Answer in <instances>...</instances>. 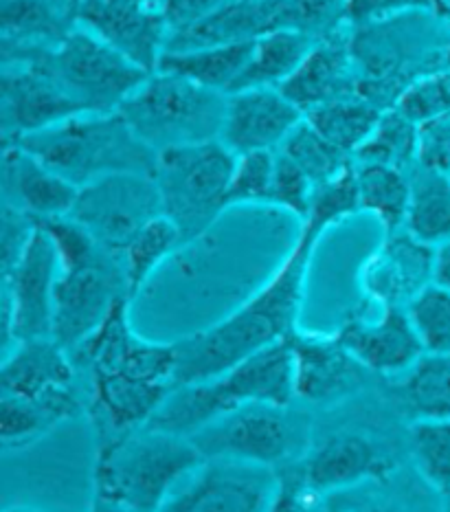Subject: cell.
I'll use <instances>...</instances> for the list:
<instances>
[{"label":"cell","mask_w":450,"mask_h":512,"mask_svg":"<svg viewBox=\"0 0 450 512\" xmlns=\"http://www.w3.org/2000/svg\"><path fill=\"white\" fill-rule=\"evenodd\" d=\"M323 236L303 222L295 247L264 288L216 326L176 341V385L209 381L295 335L308 266Z\"/></svg>","instance_id":"1"},{"label":"cell","mask_w":450,"mask_h":512,"mask_svg":"<svg viewBox=\"0 0 450 512\" xmlns=\"http://www.w3.org/2000/svg\"><path fill=\"white\" fill-rule=\"evenodd\" d=\"M82 411L75 387L42 398L0 396V440L5 449H22L40 440L55 425Z\"/></svg>","instance_id":"27"},{"label":"cell","mask_w":450,"mask_h":512,"mask_svg":"<svg viewBox=\"0 0 450 512\" xmlns=\"http://www.w3.org/2000/svg\"><path fill=\"white\" fill-rule=\"evenodd\" d=\"M354 163H378L409 172L418 163V124L398 108L385 110L363 148L354 154Z\"/></svg>","instance_id":"36"},{"label":"cell","mask_w":450,"mask_h":512,"mask_svg":"<svg viewBox=\"0 0 450 512\" xmlns=\"http://www.w3.org/2000/svg\"><path fill=\"white\" fill-rule=\"evenodd\" d=\"M189 440L205 460L229 458L277 469L297 451L301 431L288 407L255 403L213 420Z\"/></svg>","instance_id":"11"},{"label":"cell","mask_w":450,"mask_h":512,"mask_svg":"<svg viewBox=\"0 0 450 512\" xmlns=\"http://www.w3.org/2000/svg\"><path fill=\"white\" fill-rule=\"evenodd\" d=\"M314 42L317 36L295 27L266 33L255 42L251 62L231 93L249 91V88H279L306 60Z\"/></svg>","instance_id":"29"},{"label":"cell","mask_w":450,"mask_h":512,"mask_svg":"<svg viewBox=\"0 0 450 512\" xmlns=\"http://www.w3.org/2000/svg\"><path fill=\"white\" fill-rule=\"evenodd\" d=\"M404 310L424 354H450V288L433 282Z\"/></svg>","instance_id":"39"},{"label":"cell","mask_w":450,"mask_h":512,"mask_svg":"<svg viewBox=\"0 0 450 512\" xmlns=\"http://www.w3.org/2000/svg\"><path fill=\"white\" fill-rule=\"evenodd\" d=\"M90 512H126V510H121V508H115V506H110V504H106V502H95V506L90 508Z\"/></svg>","instance_id":"51"},{"label":"cell","mask_w":450,"mask_h":512,"mask_svg":"<svg viewBox=\"0 0 450 512\" xmlns=\"http://www.w3.org/2000/svg\"><path fill=\"white\" fill-rule=\"evenodd\" d=\"M360 211L358 198V183H356V168L352 165L332 181L314 187L310 214L303 222L328 233L330 227L339 225L345 218H350Z\"/></svg>","instance_id":"41"},{"label":"cell","mask_w":450,"mask_h":512,"mask_svg":"<svg viewBox=\"0 0 450 512\" xmlns=\"http://www.w3.org/2000/svg\"><path fill=\"white\" fill-rule=\"evenodd\" d=\"M396 462L363 433H336L303 460L299 475L308 491L323 499L367 482L385 480Z\"/></svg>","instance_id":"19"},{"label":"cell","mask_w":450,"mask_h":512,"mask_svg":"<svg viewBox=\"0 0 450 512\" xmlns=\"http://www.w3.org/2000/svg\"><path fill=\"white\" fill-rule=\"evenodd\" d=\"M281 154L297 165V168L306 174L314 187L332 181L345 170H350L354 165V159L347 157L345 152L334 148L332 143L321 137L306 119L290 132L288 139L281 143Z\"/></svg>","instance_id":"37"},{"label":"cell","mask_w":450,"mask_h":512,"mask_svg":"<svg viewBox=\"0 0 450 512\" xmlns=\"http://www.w3.org/2000/svg\"><path fill=\"white\" fill-rule=\"evenodd\" d=\"M82 0H3V44L53 47L80 27Z\"/></svg>","instance_id":"26"},{"label":"cell","mask_w":450,"mask_h":512,"mask_svg":"<svg viewBox=\"0 0 450 512\" xmlns=\"http://www.w3.org/2000/svg\"><path fill=\"white\" fill-rule=\"evenodd\" d=\"M435 282L450 288V242L437 247V262H435Z\"/></svg>","instance_id":"49"},{"label":"cell","mask_w":450,"mask_h":512,"mask_svg":"<svg viewBox=\"0 0 450 512\" xmlns=\"http://www.w3.org/2000/svg\"><path fill=\"white\" fill-rule=\"evenodd\" d=\"M255 42L224 44L187 51H165L156 71L174 73L185 80L207 86L211 91L229 95L251 62Z\"/></svg>","instance_id":"28"},{"label":"cell","mask_w":450,"mask_h":512,"mask_svg":"<svg viewBox=\"0 0 450 512\" xmlns=\"http://www.w3.org/2000/svg\"><path fill=\"white\" fill-rule=\"evenodd\" d=\"M418 7H433V0H347L345 22L354 27L371 25Z\"/></svg>","instance_id":"46"},{"label":"cell","mask_w":450,"mask_h":512,"mask_svg":"<svg viewBox=\"0 0 450 512\" xmlns=\"http://www.w3.org/2000/svg\"><path fill=\"white\" fill-rule=\"evenodd\" d=\"M238 154L224 143L207 141L159 152L154 181L159 187L163 216L170 218L189 244L227 209V194Z\"/></svg>","instance_id":"8"},{"label":"cell","mask_w":450,"mask_h":512,"mask_svg":"<svg viewBox=\"0 0 450 512\" xmlns=\"http://www.w3.org/2000/svg\"><path fill=\"white\" fill-rule=\"evenodd\" d=\"M163 216L159 187L152 174H110L80 187L73 218L106 249L121 253L137 233Z\"/></svg>","instance_id":"10"},{"label":"cell","mask_w":450,"mask_h":512,"mask_svg":"<svg viewBox=\"0 0 450 512\" xmlns=\"http://www.w3.org/2000/svg\"><path fill=\"white\" fill-rule=\"evenodd\" d=\"M312 194H314V183L286 157V154H281L277 150L275 181H273L270 205L290 211V214H295L303 222L310 214Z\"/></svg>","instance_id":"43"},{"label":"cell","mask_w":450,"mask_h":512,"mask_svg":"<svg viewBox=\"0 0 450 512\" xmlns=\"http://www.w3.org/2000/svg\"><path fill=\"white\" fill-rule=\"evenodd\" d=\"M295 398L292 350L284 339L209 381L176 385L148 427L191 438L244 405L290 407Z\"/></svg>","instance_id":"3"},{"label":"cell","mask_w":450,"mask_h":512,"mask_svg":"<svg viewBox=\"0 0 450 512\" xmlns=\"http://www.w3.org/2000/svg\"><path fill=\"white\" fill-rule=\"evenodd\" d=\"M290 27L325 36L345 22L347 0H288Z\"/></svg>","instance_id":"44"},{"label":"cell","mask_w":450,"mask_h":512,"mask_svg":"<svg viewBox=\"0 0 450 512\" xmlns=\"http://www.w3.org/2000/svg\"><path fill=\"white\" fill-rule=\"evenodd\" d=\"M400 113L413 124H424L435 117L450 113V66L433 71L415 80L407 91L400 95L396 106Z\"/></svg>","instance_id":"42"},{"label":"cell","mask_w":450,"mask_h":512,"mask_svg":"<svg viewBox=\"0 0 450 512\" xmlns=\"http://www.w3.org/2000/svg\"><path fill=\"white\" fill-rule=\"evenodd\" d=\"M5 512H33V510H27V508H9Z\"/></svg>","instance_id":"52"},{"label":"cell","mask_w":450,"mask_h":512,"mask_svg":"<svg viewBox=\"0 0 450 512\" xmlns=\"http://www.w3.org/2000/svg\"><path fill=\"white\" fill-rule=\"evenodd\" d=\"M180 247H185L183 236H180V231L167 216H159L148 222V225L123 247L121 262L123 271H126L132 299L137 297V293L145 286V282L150 280L152 273Z\"/></svg>","instance_id":"34"},{"label":"cell","mask_w":450,"mask_h":512,"mask_svg":"<svg viewBox=\"0 0 450 512\" xmlns=\"http://www.w3.org/2000/svg\"><path fill=\"white\" fill-rule=\"evenodd\" d=\"M80 187L53 172L18 143L3 150V205L14 207L31 220L69 216Z\"/></svg>","instance_id":"24"},{"label":"cell","mask_w":450,"mask_h":512,"mask_svg":"<svg viewBox=\"0 0 450 512\" xmlns=\"http://www.w3.org/2000/svg\"><path fill=\"white\" fill-rule=\"evenodd\" d=\"M418 165L450 174V113L418 126Z\"/></svg>","instance_id":"45"},{"label":"cell","mask_w":450,"mask_h":512,"mask_svg":"<svg viewBox=\"0 0 450 512\" xmlns=\"http://www.w3.org/2000/svg\"><path fill=\"white\" fill-rule=\"evenodd\" d=\"M205 462L185 436L143 427L99 447L97 499L126 512H159Z\"/></svg>","instance_id":"4"},{"label":"cell","mask_w":450,"mask_h":512,"mask_svg":"<svg viewBox=\"0 0 450 512\" xmlns=\"http://www.w3.org/2000/svg\"><path fill=\"white\" fill-rule=\"evenodd\" d=\"M73 383V356L53 337L16 343L0 370V389L5 396L16 398H42L71 389Z\"/></svg>","instance_id":"25"},{"label":"cell","mask_w":450,"mask_h":512,"mask_svg":"<svg viewBox=\"0 0 450 512\" xmlns=\"http://www.w3.org/2000/svg\"><path fill=\"white\" fill-rule=\"evenodd\" d=\"M358 75L352 53V25L343 22L317 38L299 69L279 86L292 104L310 113L317 106L336 99L356 97Z\"/></svg>","instance_id":"20"},{"label":"cell","mask_w":450,"mask_h":512,"mask_svg":"<svg viewBox=\"0 0 450 512\" xmlns=\"http://www.w3.org/2000/svg\"><path fill=\"white\" fill-rule=\"evenodd\" d=\"M336 339L367 372L376 374L402 376L424 356L404 308L380 306L376 319L352 313L336 332Z\"/></svg>","instance_id":"18"},{"label":"cell","mask_w":450,"mask_h":512,"mask_svg":"<svg viewBox=\"0 0 450 512\" xmlns=\"http://www.w3.org/2000/svg\"><path fill=\"white\" fill-rule=\"evenodd\" d=\"M3 139L16 141L66 119L86 115L47 73L25 62L3 64Z\"/></svg>","instance_id":"17"},{"label":"cell","mask_w":450,"mask_h":512,"mask_svg":"<svg viewBox=\"0 0 450 512\" xmlns=\"http://www.w3.org/2000/svg\"><path fill=\"white\" fill-rule=\"evenodd\" d=\"M323 512H442L431 497H422L418 491H404L391 484V475L385 480L367 482L347 491L323 497Z\"/></svg>","instance_id":"35"},{"label":"cell","mask_w":450,"mask_h":512,"mask_svg":"<svg viewBox=\"0 0 450 512\" xmlns=\"http://www.w3.org/2000/svg\"><path fill=\"white\" fill-rule=\"evenodd\" d=\"M409 440L424 484L450 508V420L411 422Z\"/></svg>","instance_id":"38"},{"label":"cell","mask_w":450,"mask_h":512,"mask_svg":"<svg viewBox=\"0 0 450 512\" xmlns=\"http://www.w3.org/2000/svg\"><path fill=\"white\" fill-rule=\"evenodd\" d=\"M273 466L211 458L180 484L159 512H266L277 493Z\"/></svg>","instance_id":"13"},{"label":"cell","mask_w":450,"mask_h":512,"mask_svg":"<svg viewBox=\"0 0 450 512\" xmlns=\"http://www.w3.org/2000/svg\"><path fill=\"white\" fill-rule=\"evenodd\" d=\"M295 370V394L312 405H328L345 398L360 385L365 367L332 337L295 332L288 337Z\"/></svg>","instance_id":"22"},{"label":"cell","mask_w":450,"mask_h":512,"mask_svg":"<svg viewBox=\"0 0 450 512\" xmlns=\"http://www.w3.org/2000/svg\"><path fill=\"white\" fill-rule=\"evenodd\" d=\"M356 97L389 110L422 75L450 66V25L433 7L352 25Z\"/></svg>","instance_id":"2"},{"label":"cell","mask_w":450,"mask_h":512,"mask_svg":"<svg viewBox=\"0 0 450 512\" xmlns=\"http://www.w3.org/2000/svg\"><path fill=\"white\" fill-rule=\"evenodd\" d=\"M5 143H18L77 187L110 174L154 176L159 159V154L145 146L119 110L77 115L58 126Z\"/></svg>","instance_id":"5"},{"label":"cell","mask_w":450,"mask_h":512,"mask_svg":"<svg viewBox=\"0 0 450 512\" xmlns=\"http://www.w3.org/2000/svg\"><path fill=\"white\" fill-rule=\"evenodd\" d=\"M229 95L211 91L185 77L154 71L119 106L137 137L156 154L218 141Z\"/></svg>","instance_id":"7"},{"label":"cell","mask_w":450,"mask_h":512,"mask_svg":"<svg viewBox=\"0 0 450 512\" xmlns=\"http://www.w3.org/2000/svg\"><path fill=\"white\" fill-rule=\"evenodd\" d=\"M80 27L154 73L170 40L161 0H82Z\"/></svg>","instance_id":"15"},{"label":"cell","mask_w":450,"mask_h":512,"mask_svg":"<svg viewBox=\"0 0 450 512\" xmlns=\"http://www.w3.org/2000/svg\"><path fill=\"white\" fill-rule=\"evenodd\" d=\"M306 119L279 88H249L231 93L220 141L235 154L277 152L281 143Z\"/></svg>","instance_id":"21"},{"label":"cell","mask_w":450,"mask_h":512,"mask_svg":"<svg viewBox=\"0 0 450 512\" xmlns=\"http://www.w3.org/2000/svg\"><path fill=\"white\" fill-rule=\"evenodd\" d=\"M286 27H290L288 0H233L196 25L170 33L165 51L257 42Z\"/></svg>","instance_id":"23"},{"label":"cell","mask_w":450,"mask_h":512,"mask_svg":"<svg viewBox=\"0 0 450 512\" xmlns=\"http://www.w3.org/2000/svg\"><path fill=\"white\" fill-rule=\"evenodd\" d=\"M62 273L58 251L47 231L36 225L25 251L3 273L5 341L20 343L53 337L55 286Z\"/></svg>","instance_id":"12"},{"label":"cell","mask_w":450,"mask_h":512,"mask_svg":"<svg viewBox=\"0 0 450 512\" xmlns=\"http://www.w3.org/2000/svg\"><path fill=\"white\" fill-rule=\"evenodd\" d=\"M437 249L407 229L385 233L380 247L360 269L365 297L382 308H407L426 286L435 282Z\"/></svg>","instance_id":"16"},{"label":"cell","mask_w":450,"mask_h":512,"mask_svg":"<svg viewBox=\"0 0 450 512\" xmlns=\"http://www.w3.org/2000/svg\"><path fill=\"white\" fill-rule=\"evenodd\" d=\"M123 299L132 302L121 253L101 247L90 260L66 266L55 286L53 339L69 352L80 348Z\"/></svg>","instance_id":"9"},{"label":"cell","mask_w":450,"mask_h":512,"mask_svg":"<svg viewBox=\"0 0 450 512\" xmlns=\"http://www.w3.org/2000/svg\"><path fill=\"white\" fill-rule=\"evenodd\" d=\"M360 211L378 218L385 233L404 227L409 209V172L378 163H354Z\"/></svg>","instance_id":"32"},{"label":"cell","mask_w":450,"mask_h":512,"mask_svg":"<svg viewBox=\"0 0 450 512\" xmlns=\"http://www.w3.org/2000/svg\"><path fill=\"white\" fill-rule=\"evenodd\" d=\"M277 152L240 154L227 194V209L235 205H270Z\"/></svg>","instance_id":"40"},{"label":"cell","mask_w":450,"mask_h":512,"mask_svg":"<svg viewBox=\"0 0 450 512\" xmlns=\"http://www.w3.org/2000/svg\"><path fill=\"white\" fill-rule=\"evenodd\" d=\"M7 62H25L47 73L86 115L115 113L150 75L84 27L53 47L3 44Z\"/></svg>","instance_id":"6"},{"label":"cell","mask_w":450,"mask_h":512,"mask_svg":"<svg viewBox=\"0 0 450 512\" xmlns=\"http://www.w3.org/2000/svg\"><path fill=\"white\" fill-rule=\"evenodd\" d=\"M398 396L413 422L450 420V354H424L402 374Z\"/></svg>","instance_id":"31"},{"label":"cell","mask_w":450,"mask_h":512,"mask_svg":"<svg viewBox=\"0 0 450 512\" xmlns=\"http://www.w3.org/2000/svg\"><path fill=\"white\" fill-rule=\"evenodd\" d=\"M128 308L130 299L117 304L104 324L71 352L73 361L90 376H126L176 387V343H150L134 335Z\"/></svg>","instance_id":"14"},{"label":"cell","mask_w":450,"mask_h":512,"mask_svg":"<svg viewBox=\"0 0 450 512\" xmlns=\"http://www.w3.org/2000/svg\"><path fill=\"white\" fill-rule=\"evenodd\" d=\"M233 3V0H161L163 14L167 18L172 33L196 25L213 11Z\"/></svg>","instance_id":"47"},{"label":"cell","mask_w":450,"mask_h":512,"mask_svg":"<svg viewBox=\"0 0 450 512\" xmlns=\"http://www.w3.org/2000/svg\"><path fill=\"white\" fill-rule=\"evenodd\" d=\"M314 504H317V497L308 491L299 473L279 475L277 493L266 512H312Z\"/></svg>","instance_id":"48"},{"label":"cell","mask_w":450,"mask_h":512,"mask_svg":"<svg viewBox=\"0 0 450 512\" xmlns=\"http://www.w3.org/2000/svg\"><path fill=\"white\" fill-rule=\"evenodd\" d=\"M382 113L385 110L365 102V99L345 97L310 110L306 113V121L334 148L354 159V154L363 148V143L378 126Z\"/></svg>","instance_id":"33"},{"label":"cell","mask_w":450,"mask_h":512,"mask_svg":"<svg viewBox=\"0 0 450 512\" xmlns=\"http://www.w3.org/2000/svg\"><path fill=\"white\" fill-rule=\"evenodd\" d=\"M433 9L450 25V0H433Z\"/></svg>","instance_id":"50"},{"label":"cell","mask_w":450,"mask_h":512,"mask_svg":"<svg viewBox=\"0 0 450 512\" xmlns=\"http://www.w3.org/2000/svg\"><path fill=\"white\" fill-rule=\"evenodd\" d=\"M409 185L404 229L435 249L442 247L450 242V174L415 163L409 170Z\"/></svg>","instance_id":"30"}]
</instances>
